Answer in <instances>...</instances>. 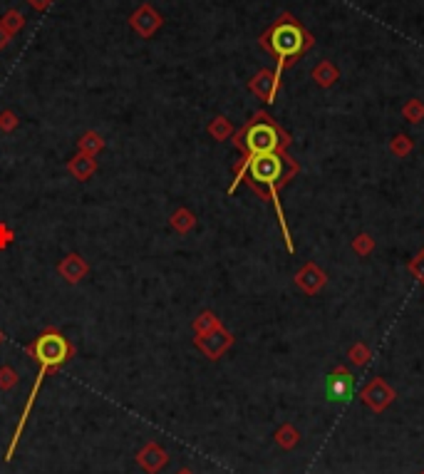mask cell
<instances>
[{"label": "cell", "instance_id": "1", "mask_svg": "<svg viewBox=\"0 0 424 474\" xmlns=\"http://www.w3.org/2000/svg\"><path fill=\"white\" fill-rule=\"evenodd\" d=\"M301 171L298 162L290 159L286 152H271V154H258V156H243L241 162L234 167V184L229 187V194H234L238 184L246 182L248 187L253 189L255 194H261L266 202H271L275 206V216H278V224H281L283 239H286L288 251H293V241H290V231H288L286 224V214H283L281 199H278V191L281 187H286L295 174Z\"/></svg>", "mask_w": 424, "mask_h": 474}, {"label": "cell", "instance_id": "2", "mask_svg": "<svg viewBox=\"0 0 424 474\" xmlns=\"http://www.w3.org/2000/svg\"><path fill=\"white\" fill-rule=\"evenodd\" d=\"M25 353L33 357L35 363H38L40 370H38V375H35V383H33V388H30V395H27V400H25V407H23V412H20L18 425H15L13 440H10V445H8V449H5V462H10L15 457V449H18L20 437H23V432H25L27 420H30V415H33L35 400H38L40 388H42V383H45V377L50 375V372H58L60 368H65L72 357H75V343L67 338L65 333H60L58 328H45L38 338H33L25 345Z\"/></svg>", "mask_w": 424, "mask_h": 474}, {"label": "cell", "instance_id": "3", "mask_svg": "<svg viewBox=\"0 0 424 474\" xmlns=\"http://www.w3.org/2000/svg\"><path fill=\"white\" fill-rule=\"evenodd\" d=\"M258 43H261L263 50L271 52V55L278 60V65H275V70H273L278 78L283 75L286 67H293L295 62L315 45L313 35L308 33L305 27H303L290 13H283L281 18L275 20L273 25L261 35Z\"/></svg>", "mask_w": 424, "mask_h": 474}, {"label": "cell", "instance_id": "4", "mask_svg": "<svg viewBox=\"0 0 424 474\" xmlns=\"http://www.w3.org/2000/svg\"><path fill=\"white\" fill-rule=\"evenodd\" d=\"M234 147L243 156L271 154V152H286L290 147V134L283 130L266 112H255L253 117L234 132Z\"/></svg>", "mask_w": 424, "mask_h": 474}, {"label": "cell", "instance_id": "5", "mask_svg": "<svg viewBox=\"0 0 424 474\" xmlns=\"http://www.w3.org/2000/svg\"><path fill=\"white\" fill-rule=\"evenodd\" d=\"M194 345H196V351H201L209 360H219V357L226 355L229 348L234 345V335H231L223 325H219V328H214V331L206 333V335H196Z\"/></svg>", "mask_w": 424, "mask_h": 474}, {"label": "cell", "instance_id": "6", "mask_svg": "<svg viewBox=\"0 0 424 474\" xmlns=\"http://www.w3.org/2000/svg\"><path fill=\"white\" fill-rule=\"evenodd\" d=\"M360 397H362L365 407H370L372 412H377V415H379V412H385V410L395 403L397 392H395V390H392L390 385L382 380V377H372L370 383L362 388Z\"/></svg>", "mask_w": 424, "mask_h": 474}, {"label": "cell", "instance_id": "7", "mask_svg": "<svg viewBox=\"0 0 424 474\" xmlns=\"http://www.w3.org/2000/svg\"><path fill=\"white\" fill-rule=\"evenodd\" d=\"M162 25H164L162 13H159V10H154V5H151V3H142V5H139L137 10L129 15V27L142 40L154 38V33H157Z\"/></svg>", "mask_w": 424, "mask_h": 474}, {"label": "cell", "instance_id": "8", "mask_svg": "<svg viewBox=\"0 0 424 474\" xmlns=\"http://www.w3.org/2000/svg\"><path fill=\"white\" fill-rule=\"evenodd\" d=\"M325 392L333 403H347L355 392V377L345 368H335L325 380Z\"/></svg>", "mask_w": 424, "mask_h": 474}, {"label": "cell", "instance_id": "9", "mask_svg": "<svg viewBox=\"0 0 424 474\" xmlns=\"http://www.w3.org/2000/svg\"><path fill=\"white\" fill-rule=\"evenodd\" d=\"M169 452L159 445V442H147L142 449L137 452V464L147 474H159L166 464H169Z\"/></svg>", "mask_w": 424, "mask_h": 474}, {"label": "cell", "instance_id": "10", "mask_svg": "<svg viewBox=\"0 0 424 474\" xmlns=\"http://www.w3.org/2000/svg\"><path fill=\"white\" fill-rule=\"evenodd\" d=\"M248 90L253 92L255 97H261L263 102H273L278 90H281V78L273 70H258L253 78L248 80Z\"/></svg>", "mask_w": 424, "mask_h": 474}, {"label": "cell", "instance_id": "11", "mask_svg": "<svg viewBox=\"0 0 424 474\" xmlns=\"http://www.w3.org/2000/svg\"><path fill=\"white\" fill-rule=\"evenodd\" d=\"M58 273L67 281V283L75 286V283H79V281H85L87 276H90V263H87L85 256L67 254L65 259L58 263Z\"/></svg>", "mask_w": 424, "mask_h": 474}, {"label": "cell", "instance_id": "12", "mask_svg": "<svg viewBox=\"0 0 424 474\" xmlns=\"http://www.w3.org/2000/svg\"><path fill=\"white\" fill-rule=\"evenodd\" d=\"M327 276L318 268V263H305L301 271L295 273V286L301 288L308 296H315L320 288L325 286Z\"/></svg>", "mask_w": 424, "mask_h": 474}, {"label": "cell", "instance_id": "13", "mask_svg": "<svg viewBox=\"0 0 424 474\" xmlns=\"http://www.w3.org/2000/svg\"><path fill=\"white\" fill-rule=\"evenodd\" d=\"M67 171L72 174V179H77V182H87L90 176H95V171H97V159L95 156H87V154H75L67 162Z\"/></svg>", "mask_w": 424, "mask_h": 474}, {"label": "cell", "instance_id": "14", "mask_svg": "<svg viewBox=\"0 0 424 474\" xmlns=\"http://www.w3.org/2000/svg\"><path fill=\"white\" fill-rule=\"evenodd\" d=\"M102 150H105V137L99 134V132H95V130H87L85 134L77 139V152H79V154L97 156Z\"/></svg>", "mask_w": 424, "mask_h": 474}, {"label": "cell", "instance_id": "15", "mask_svg": "<svg viewBox=\"0 0 424 474\" xmlns=\"http://www.w3.org/2000/svg\"><path fill=\"white\" fill-rule=\"evenodd\" d=\"M310 75H313V80L318 82L320 87H333L335 82H338V78H340L338 67H335L330 60H323V62H318Z\"/></svg>", "mask_w": 424, "mask_h": 474}, {"label": "cell", "instance_id": "16", "mask_svg": "<svg viewBox=\"0 0 424 474\" xmlns=\"http://www.w3.org/2000/svg\"><path fill=\"white\" fill-rule=\"evenodd\" d=\"M169 224H171V228L177 231V234H189V231H194V226H196V216H194V211H189L186 206H179L174 214H171V219H169Z\"/></svg>", "mask_w": 424, "mask_h": 474}, {"label": "cell", "instance_id": "17", "mask_svg": "<svg viewBox=\"0 0 424 474\" xmlns=\"http://www.w3.org/2000/svg\"><path fill=\"white\" fill-rule=\"evenodd\" d=\"M275 445L281 449H295L298 447V442H301V432L295 429V425H290V423H286V425H281V427L275 429Z\"/></svg>", "mask_w": 424, "mask_h": 474}, {"label": "cell", "instance_id": "18", "mask_svg": "<svg viewBox=\"0 0 424 474\" xmlns=\"http://www.w3.org/2000/svg\"><path fill=\"white\" fill-rule=\"evenodd\" d=\"M219 325H221V320L216 318V313L203 311L194 318V323H191V331H194V335H206V333H211L214 328H219Z\"/></svg>", "mask_w": 424, "mask_h": 474}, {"label": "cell", "instance_id": "19", "mask_svg": "<svg viewBox=\"0 0 424 474\" xmlns=\"http://www.w3.org/2000/svg\"><path fill=\"white\" fill-rule=\"evenodd\" d=\"M209 134H211V139H216V142H223V139L234 137V124L223 117V115H219V117H214L209 122Z\"/></svg>", "mask_w": 424, "mask_h": 474}, {"label": "cell", "instance_id": "20", "mask_svg": "<svg viewBox=\"0 0 424 474\" xmlns=\"http://www.w3.org/2000/svg\"><path fill=\"white\" fill-rule=\"evenodd\" d=\"M0 25L5 27L8 33L15 38V35H18L20 30L25 27V15L20 13V10H15V8H10V10H5V15L0 18Z\"/></svg>", "mask_w": 424, "mask_h": 474}, {"label": "cell", "instance_id": "21", "mask_svg": "<svg viewBox=\"0 0 424 474\" xmlns=\"http://www.w3.org/2000/svg\"><path fill=\"white\" fill-rule=\"evenodd\" d=\"M402 115H405L412 124H419L424 119V102H422V99H417V97L410 99V102L402 107Z\"/></svg>", "mask_w": 424, "mask_h": 474}, {"label": "cell", "instance_id": "22", "mask_svg": "<svg viewBox=\"0 0 424 474\" xmlns=\"http://www.w3.org/2000/svg\"><path fill=\"white\" fill-rule=\"evenodd\" d=\"M18 383H20V375L15 372L13 365H0V390L8 392V390H13Z\"/></svg>", "mask_w": 424, "mask_h": 474}, {"label": "cell", "instance_id": "23", "mask_svg": "<svg viewBox=\"0 0 424 474\" xmlns=\"http://www.w3.org/2000/svg\"><path fill=\"white\" fill-rule=\"evenodd\" d=\"M412 147H414V144H412V139L405 134H397L390 142V152L392 154H397V156H407L412 152Z\"/></svg>", "mask_w": 424, "mask_h": 474}, {"label": "cell", "instance_id": "24", "mask_svg": "<svg viewBox=\"0 0 424 474\" xmlns=\"http://www.w3.org/2000/svg\"><path fill=\"white\" fill-rule=\"evenodd\" d=\"M18 115H15L13 110H3L0 112V132H5V134H13L15 130H18Z\"/></svg>", "mask_w": 424, "mask_h": 474}, {"label": "cell", "instance_id": "25", "mask_svg": "<svg viewBox=\"0 0 424 474\" xmlns=\"http://www.w3.org/2000/svg\"><path fill=\"white\" fill-rule=\"evenodd\" d=\"M353 248L358 251L360 256H370L372 251H375V239L367 234H360L358 239L353 241Z\"/></svg>", "mask_w": 424, "mask_h": 474}, {"label": "cell", "instance_id": "26", "mask_svg": "<svg viewBox=\"0 0 424 474\" xmlns=\"http://www.w3.org/2000/svg\"><path fill=\"white\" fill-rule=\"evenodd\" d=\"M350 360H353L355 365L370 363V348H367L365 343H355L353 348H350Z\"/></svg>", "mask_w": 424, "mask_h": 474}, {"label": "cell", "instance_id": "27", "mask_svg": "<svg viewBox=\"0 0 424 474\" xmlns=\"http://www.w3.org/2000/svg\"><path fill=\"white\" fill-rule=\"evenodd\" d=\"M410 271L414 273V279H417L419 283L424 286V248L419 251L417 256H414V259L410 261Z\"/></svg>", "mask_w": 424, "mask_h": 474}, {"label": "cell", "instance_id": "28", "mask_svg": "<svg viewBox=\"0 0 424 474\" xmlns=\"http://www.w3.org/2000/svg\"><path fill=\"white\" fill-rule=\"evenodd\" d=\"M13 241H15V231H13L10 226H8L5 221H0V251L10 246Z\"/></svg>", "mask_w": 424, "mask_h": 474}, {"label": "cell", "instance_id": "29", "mask_svg": "<svg viewBox=\"0 0 424 474\" xmlns=\"http://www.w3.org/2000/svg\"><path fill=\"white\" fill-rule=\"evenodd\" d=\"M27 5L33 8L35 13H45L47 8L53 5V0H27Z\"/></svg>", "mask_w": 424, "mask_h": 474}, {"label": "cell", "instance_id": "30", "mask_svg": "<svg viewBox=\"0 0 424 474\" xmlns=\"http://www.w3.org/2000/svg\"><path fill=\"white\" fill-rule=\"evenodd\" d=\"M10 40H13V35H10L5 27L0 25V50H5V47L10 45Z\"/></svg>", "mask_w": 424, "mask_h": 474}, {"label": "cell", "instance_id": "31", "mask_svg": "<svg viewBox=\"0 0 424 474\" xmlns=\"http://www.w3.org/2000/svg\"><path fill=\"white\" fill-rule=\"evenodd\" d=\"M174 474H194V472H191L189 467H182V469H179V472H174Z\"/></svg>", "mask_w": 424, "mask_h": 474}, {"label": "cell", "instance_id": "32", "mask_svg": "<svg viewBox=\"0 0 424 474\" xmlns=\"http://www.w3.org/2000/svg\"><path fill=\"white\" fill-rule=\"evenodd\" d=\"M0 343H3V331H0Z\"/></svg>", "mask_w": 424, "mask_h": 474}]
</instances>
